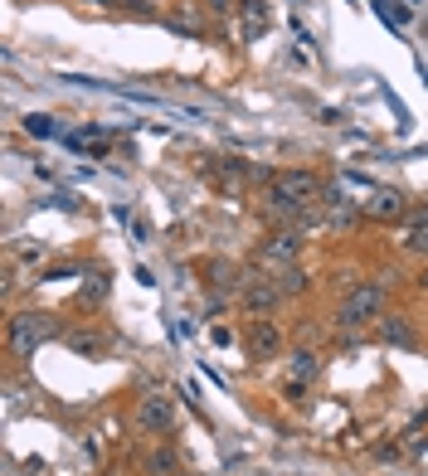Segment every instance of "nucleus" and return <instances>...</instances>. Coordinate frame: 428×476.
Segmentation results:
<instances>
[{"mask_svg":"<svg viewBox=\"0 0 428 476\" xmlns=\"http://www.w3.org/2000/svg\"><path fill=\"white\" fill-rule=\"evenodd\" d=\"M321 185L312 171H278L268 181V209L272 214H312L321 205Z\"/></svg>","mask_w":428,"mask_h":476,"instance_id":"nucleus-1","label":"nucleus"},{"mask_svg":"<svg viewBox=\"0 0 428 476\" xmlns=\"http://www.w3.org/2000/svg\"><path fill=\"white\" fill-rule=\"evenodd\" d=\"M54 336H58V321L49 312H15L10 316V350L15 355H34Z\"/></svg>","mask_w":428,"mask_h":476,"instance_id":"nucleus-2","label":"nucleus"},{"mask_svg":"<svg viewBox=\"0 0 428 476\" xmlns=\"http://www.w3.org/2000/svg\"><path fill=\"white\" fill-rule=\"evenodd\" d=\"M379 312H385V292L365 282V287H351L346 296H341L336 321H341V331H361V326H370Z\"/></svg>","mask_w":428,"mask_h":476,"instance_id":"nucleus-3","label":"nucleus"},{"mask_svg":"<svg viewBox=\"0 0 428 476\" xmlns=\"http://www.w3.org/2000/svg\"><path fill=\"white\" fill-rule=\"evenodd\" d=\"M297 258H302V238L292 229H282V234H268L263 243H258L254 263L268 268V272H282V268H297Z\"/></svg>","mask_w":428,"mask_h":476,"instance_id":"nucleus-4","label":"nucleus"},{"mask_svg":"<svg viewBox=\"0 0 428 476\" xmlns=\"http://www.w3.org/2000/svg\"><path fill=\"white\" fill-rule=\"evenodd\" d=\"M239 302L248 316H272V306L282 302V287L272 278H258V272H248V278H239Z\"/></svg>","mask_w":428,"mask_h":476,"instance_id":"nucleus-5","label":"nucleus"},{"mask_svg":"<svg viewBox=\"0 0 428 476\" xmlns=\"http://www.w3.org/2000/svg\"><path fill=\"white\" fill-rule=\"evenodd\" d=\"M132 419H137V428H141V433H151V437H165V433H171V428H175V403L165 399V394H141V399H137V413H132Z\"/></svg>","mask_w":428,"mask_h":476,"instance_id":"nucleus-6","label":"nucleus"},{"mask_svg":"<svg viewBox=\"0 0 428 476\" xmlns=\"http://www.w3.org/2000/svg\"><path fill=\"white\" fill-rule=\"evenodd\" d=\"M282 350V331L272 326L268 316H258L254 326H248V355H254V360H268V355H278Z\"/></svg>","mask_w":428,"mask_h":476,"instance_id":"nucleus-7","label":"nucleus"},{"mask_svg":"<svg viewBox=\"0 0 428 476\" xmlns=\"http://www.w3.org/2000/svg\"><path fill=\"white\" fill-rule=\"evenodd\" d=\"M361 214H365V219H399L404 199L395 195V190H370V195L361 199Z\"/></svg>","mask_w":428,"mask_h":476,"instance_id":"nucleus-8","label":"nucleus"},{"mask_svg":"<svg viewBox=\"0 0 428 476\" xmlns=\"http://www.w3.org/2000/svg\"><path fill=\"white\" fill-rule=\"evenodd\" d=\"M317 209H326V219H331V224H351V219H361V209H355L351 199H341V190H336V185L321 190V205H317Z\"/></svg>","mask_w":428,"mask_h":476,"instance_id":"nucleus-9","label":"nucleus"},{"mask_svg":"<svg viewBox=\"0 0 428 476\" xmlns=\"http://www.w3.org/2000/svg\"><path fill=\"white\" fill-rule=\"evenodd\" d=\"M214 185H219L224 195H244V185H248L244 161H219V171H214Z\"/></svg>","mask_w":428,"mask_h":476,"instance_id":"nucleus-10","label":"nucleus"},{"mask_svg":"<svg viewBox=\"0 0 428 476\" xmlns=\"http://www.w3.org/2000/svg\"><path fill=\"white\" fill-rule=\"evenodd\" d=\"M141 472H147V476H171V472H175V452L165 447V443L147 447V457H141Z\"/></svg>","mask_w":428,"mask_h":476,"instance_id":"nucleus-11","label":"nucleus"},{"mask_svg":"<svg viewBox=\"0 0 428 476\" xmlns=\"http://www.w3.org/2000/svg\"><path fill=\"white\" fill-rule=\"evenodd\" d=\"M68 350H74V355H88V360H98V355L107 350V336H98V331H74V336H68Z\"/></svg>","mask_w":428,"mask_h":476,"instance_id":"nucleus-12","label":"nucleus"},{"mask_svg":"<svg viewBox=\"0 0 428 476\" xmlns=\"http://www.w3.org/2000/svg\"><path fill=\"white\" fill-rule=\"evenodd\" d=\"M317 370H321L317 350H292V370H288V379H302V384H312Z\"/></svg>","mask_w":428,"mask_h":476,"instance_id":"nucleus-13","label":"nucleus"},{"mask_svg":"<svg viewBox=\"0 0 428 476\" xmlns=\"http://www.w3.org/2000/svg\"><path fill=\"white\" fill-rule=\"evenodd\" d=\"M272 282H278V287H282V296H297V292L307 287V272H302V268H282Z\"/></svg>","mask_w":428,"mask_h":476,"instance_id":"nucleus-14","label":"nucleus"},{"mask_svg":"<svg viewBox=\"0 0 428 476\" xmlns=\"http://www.w3.org/2000/svg\"><path fill=\"white\" fill-rule=\"evenodd\" d=\"M379 336L395 340V345H409V326H399V321H385V326H379Z\"/></svg>","mask_w":428,"mask_h":476,"instance_id":"nucleus-15","label":"nucleus"},{"mask_svg":"<svg viewBox=\"0 0 428 476\" xmlns=\"http://www.w3.org/2000/svg\"><path fill=\"white\" fill-rule=\"evenodd\" d=\"M30 132H40V137H49L54 127H49V117H30Z\"/></svg>","mask_w":428,"mask_h":476,"instance_id":"nucleus-16","label":"nucleus"},{"mask_svg":"<svg viewBox=\"0 0 428 476\" xmlns=\"http://www.w3.org/2000/svg\"><path fill=\"white\" fill-rule=\"evenodd\" d=\"M409 229H414V234H428V205H424L419 214H414V224H409Z\"/></svg>","mask_w":428,"mask_h":476,"instance_id":"nucleus-17","label":"nucleus"},{"mask_svg":"<svg viewBox=\"0 0 428 476\" xmlns=\"http://www.w3.org/2000/svg\"><path fill=\"white\" fill-rule=\"evenodd\" d=\"M214 5H219V10H229V0H214Z\"/></svg>","mask_w":428,"mask_h":476,"instance_id":"nucleus-18","label":"nucleus"},{"mask_svg":"<svg viewBox=\"0 0 428 476\" xmlns=\"http://www.w3.org/2000/svg\"><path fill=\"white\" fill-rule=\"evenodd\" d=\"M419 282H424V287H428V268H424V278H419Z\"/></svg>","mask_w":428,"mask_h":476,"instance_id":"nucleus-19","label":"nucleus"}]
</instances>
